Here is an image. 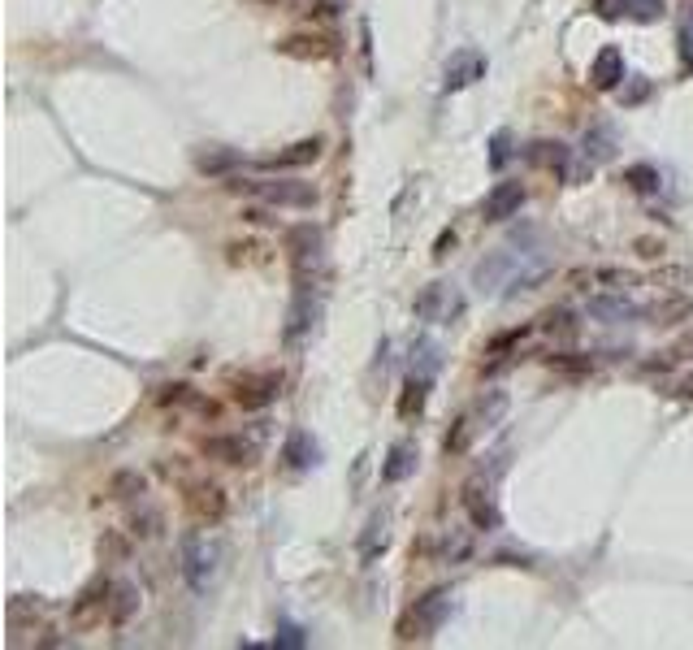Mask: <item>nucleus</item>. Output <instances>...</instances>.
Instances as JSON below:
<instances>
[{"label":"nucleus","mask_w":693,"mask_h":650,"mask_svg":"<svg viewBox=\"0 0 693 650\" xmlns=\"http://www.w3.org/2000/svg\"><path fill=\"white\" fill-rule=\"evenodd\" d=\"M546 278H551V256H546L542 247H520V239L499 247V252L486 256L473 269V282L481 286V291L503 295V299H512L520 291H533V286H542Z\"/></svg>","instance_id":"obj_1"},{"label":"nucleus","mask_w":693,"mask_h":650,"mask_svg":"<svg viewBox=\"0 0 693 650\" xmlns=\"http://www.w3.org/2000/svg\"><path fill=\"white\" fill-rule=\"evenodd\" d=\"M455 611V594L442 585V590H429L425 598H416V603L403 611V620L395 624V637L399 642H425V637H434L447 616Z\"/></svg>","instance_id":"obj_2"},{"label":"nucleus","mask_w":693,"mask_h":650,"mask_svg":"<svg viewBox=\"0 0 693 650\" xmlns=\"http://www.w3.org/2000/svg\"><path fill=\"white\" fill-rule=\"evenodd\" d=\"M221 542L217 538H204V533H191V538H182V577L195 594H204L208 585L217 581L221 572Z\"/></svg>","instance_id":"obj_3"},{"label":"nucleus","mask_w":693,"mask_h":650,"mask_svg":"<svg viewBox=\"0 0 693 650\" xmlns=\"http://www.w3.org/2000/svg\"><path fill=\"white\" fill-rule=\"evenodd\" d=\"M230 187L256 195L269 208H312L317 204V191L308 182H291V178H243V182H230Z\"/></svg>","instance_id":"obj_4"},{"label":"nucleus","mask_w":693,"mask_h":650,"mask_svg":"<svg viewBox=\"0 0 693 650\" xmlns=\"http://www.w3.org/2000/svg\"><path fill=\"white\" fill-rule=\"evenodd\" d=\"M464 308H468V299H464L460 286H451V282H429L425 291L416 295V317L429 321V325H451V321H460Z\"/></svg>","instance_id":"obj_5"},{"label":"nucleus","mask_w":693,"mask_h":650,"mask_svg":"<svg viewBox=\"0 0 693 650\" xmlns=\"http://www.w3.org/2000/svg\"><path fill=\"white\" fill-rule=\"evenodd\" d=\"M291 265H295V282L321 286V278H325V243H321L317 226L291 230Z\"/></svg>","instance_id":"obj_6"},{"label":"nucleus","mask_w":693,"mask_h":650,"mask_svg":"<svg viewBox=\"0 0 693 650\" xmlns=\"http://www.w3.org/2000/svg\"><path fill=\"white\" fill-rule=\"evenodd\" d=\"M460 503H464V512H468V520H473L477 529H486V533L499 529V503H494V481H490L486 473L464 481Z\"/></svg>","instance_id":"obj_7"},{"label":"nucleus","mask_w":693,"mask_h":650,"mask_svg":"<svg viewBox=\"0 0 693 650\" xmlns=\"http://www.w3.org/2000/svg\"><path fill=\"white\" fill-rule=\"evenodd\" d=\"M234 403L239 408H247V412H256V408H269L273 399L282 395V373H273V369H265V373H243V377H234Z\"/></svg>","instance_id":"obj_8"},{"label":"nucleus","mask_w":693,"mask_h":650,"mask_svg":"<svg viewBox=\"0 0 693 650\" xmlns=\"http://www.w3.org/2000/svg\"><path fill=\"white\" fill-rule=\"evenodd\" d=\"M230 512V494L217 486V481H204V486H191L187 490V516L195 520V525H204V529H213L221 525Z\"/></svg>","instance_id":"obj_9"},{"label":"nucleus","mask_w":693,"mask_h":650,"mask_svg":"<svg viewBox=\"0 0 693 650\" xmlns=\"http://www.w3.org/2000/svg\"><path fill=\"white\" fill-rule=\"evenodd\" d=\"M109 594H113V581L109 577L91 581L87 590L74 598V607H70V624H74V629H91V624L109 620Z\"/></svg>","instance_id":"obj_10"},{"label":"nucleus","mask_w":693,"mask_h":650,"mask_svg":"<svg viewBox=\"0 0 693 650\" xmlns=\"http://www.w3.org/2000/svg\"><path fill=\"white\" fill-rule=\"evenodd\" d=\"M204 455L217 464H230V468H247L260 460V447H256V438H243V434H213V438H204Z\"/></svg>","instance_id":"obj_11"},{"label":"nucleus","mask_w":693,"mask_h":650,"mask_svg":"<svg viewBox=\"0 0 693 650\" xmlns=\"http://www.w3.org/2000/svg\"><path fill=\"white\" fill-rule=\"evenodd\" d=\"M278 52L282 57H295V61H330L338 52V44L330 35H317V31H295V35L278 39Z\"/></svg>","instance_id":"obj_12"},{"label":"nucleus","mask_w":693,"mask_h":650,"mask_svg":"<svg viewBox=\"0 0 693 650\" xmlns=\"http://www.w3.org/2000/svg\"><path fill=\"white\" fill-rule=\"evenodd\" d=\"M585 317H594L603 325H629V321H642L646 308L633 304V299H624V291H616V295H594L590 304H585Z\"/></svg>","instance_id":"obj_13"},{"label":"nucleus","mask_w":693,"mask_h":650,"mask_svg":"<svg viewBox=\"0 0 693 650\" xmlns=\"http://www.w3.org/2000/svg\"><path fill=\"white\" fill-rule=\"evenodd\" d=\"M477 78H486V57H481L477 48H464V52H455V57L447 61V70H442V87L464 91V87H473Z\"/></svg>","instance_id":"obj_14"},{"label":"nucleus","mask_w":693,"mask_h":650,"mask_svg":"<svg viewBox=\"0 0 693 650\" xmlns=\"http://www.w3.org/2000/svg\"><path fill=\"white\" fill-rule=\"evenodd\" d=\"M525 161L538 165V169H551V174H564L572 178V148H564L559 139H538L525 148Z\"/></svg>","instance_id":"obj_15"},{"label":"nucleus","mask_w":693,"mask_h":650,"mask_svg":"<svg viewBox=\"0 0 693 650\" xmlns=\"http://www.w3.org/2000/svg\"><path fill=\"white\" fill-rule=\"evenodd\" d=\"M529 200V191L520 187V182H499L490 195H486V221H507V217H516L520 208H525Z\"/></svg>","instance_id":"obj_16"},{"label":"nucleus","mask_w":693,"mask_h":650,"mask_svg":"<svg viewBox=\"0 0 693 650\" xmlns=\"http://www.w3.org/2000/svg\"><path fill=\"white\" fill-rule=\"evenodd\" d=\"M317 286L308 282H295V304H291V317H286V338H299L312 330V317H317V304H312Z\"/></svg>","instance_id":"obj_17"},{"label":"nucleus","mask_w":693,"mask_h":650,"mask_svg":"<svg viewBox=\"0 0 693 650\" xmlns=\"http://www.w3.org/2000/svg\"><path fill=\"white\" fill-rule=\"evenodd\" d=\"M321 148H325L321 139H299V143H291V148H282L278 156H269L265 169H299V165H312V161H321Z\"/></svg>","instance_id":"obj_18"},{"label":"nucleus","mask_w":693,"mask_h":650,"mask_svg":"<svg viewBox=\"0 0 693 650\" xmlns=\"http://www.w3.org/2000/svg\"><path fill=\"white\" fill-rule=\"evenodd\" d=\"M620 78H624V57H620V48H603L594 57L590 65V83L598 91H611V87H620Z\"/></svg>","instance_id":"obj_19"},{"label":"nucleus","mask_w":693,"mask_h":650,"mask_svg":"<svg viewBox=\"0 0 693 650\" xmlns=\"http://www.w3.org/2000/svg\"><path fill=\"white\" fill-rule=\"evenodd\" d=\"M693 317V299L689 295H663L659 304L646 308V321L650 325H681Z\"/></svg>","instance_id":"obj_20"},{"label":"nucleus","mask_w":693,"mask_h":650,"mask_svg":"<svg viewBox=\"0 0 693 650\" xmlns=\"http://www.w3.org/2000/svg\"><path fill=\"white\" fill-rule=\"evenodd\" d=\"M135 611H139V590L130 581H113V594H109V624H130L135 620Z\"/></svg>","instance_id":"obj_21"},{"label":"nucleus","mask_w":693,"mask_h":650,"mask_svg":"<svg viewBox=\"0 0 693 650\" xmlns=\"http://www.w3.org/2000/svg\"><path fill=\"white\" fill-rule=\"evenodd\" d=\"M429 382H434V377H421V373L408 377V386H403V395H399V416H403V421H412V416L425 412V403H429Z\"/></svg>","instance_id":"obj_22"},{"label":"nucleus","mask_w":693,"mask_h":650,"mask_svg":"<svg viewBox=\"0 0 693 650\" xmlns=\"http://www.w3.org/2000/svg\"><path fill=\"white\" fill-rule=\"evenodd\" d=\"M5 616H9V629H13V633H22L26 624H35L39 616H44V598H31V594H18V598H9Z\"/></svg>","instance_id":"obj_23"},{"label":"nucleus","mask_w":693,"mask_h":650,"mask_svg":"<svg viewBox=\"0 0 693 650\" xmlns=\"http://www.w3.org/2000/svg\"><path fill=\"white\" fill-rule=\"evenodd\" d=\"M412 468H416V447H412V442H395L390 455H386V464H382V481L395 486V481H403Z\"/></svg>","instance_id":"obj_24"},{"label":"nucleus","mask_w":693,"mask_h":650,"mask_svg":"<svg viewBox=\"0 0 693 650\" xmlns=\"http://www.w3.org/2000/svg\"><path fill=\"white\" fill-rule=\"evenodd\" d=\"M130 533H135L139 542H152V538H161V529H165V516H161V507H135V516H130Z\"/></svg>","instance_id":"obj_25"},{"label":"nucleus","mask_w":693,"mask_h":650,"mask_svg":"<svg viewBox=\"0 0 693 650\" xmlns=\"http://www.w3.org/2000/svg\"><path fill=\"white\" fill-rule=\"evenodd\" d=\"M321 460V451H317V442H312L304 429H295L291 438H286V464L291 468H312Z\"/></svg>","instance_id":"obj_26"},{"label":"nucleus","mask_w":693,"mask_h":650,"mask_svg":"<svg viewBox=\"0 0 693 650\" xmlns=\"http://www.w3.org/2000/svg\"><path fill=\"white\" fill-rule=\"evenodd\" d=\"M148 490V477L139 473V468H122V473H113L109 477V499H139V494Z\"/></svg>","instance_id":"obj_27"},{"label":"nucleus","mask_w":693,"mask_h":650,"mask_svg":"<svg viewBox=\"0 0 693 650\" xmlns=\"http://www.w3.org/2000/svg\"><path fill=\"white\" fill-rule=\"evenodd\" d=\"M130 538H135V533H122V529H104L100 533V559L104 564H126L130 559Z\"/></svg>","instance_id":"obj_28"},{"label":"nucleus","mask_w":693,"mask_h":650,"mask_svg":"<svg viewBox=\"0 0 693 650\" xmlns=\"http://www.w3.org/2000/svg\"><path fill=\"white\" fill-rule=\"evenodd\" d=\"M585 156H590V161H611V156H616V130L611 126L585 130Z\"/></svg>","instance_id":"obj_29"},{"label":"nucleus","mask_w":693,"mask_h":650,"mask_svg":"<svg viewBox=\"0 0 693 650\" xmlns=\"http://www.w3.org/2000/svg\"><path fill=\"white\" fill-rule=\"evenodd\" d=\"M473 438H477V421L464 412L460 421L447 429V438H442V451H447V455H464L468 447H473Z\"/></svg>","instance_id":"obj_30"},{"label":"nucleus","mask_w":693,"mask_h":650,"mask_svg":"<svg viewBox=\"0 0 693 650\" xmlns=\"http://www.w3.org/2000/svg\"><path fill=\"white\" fill-rule=\"evenodd\" d=\"M473 555V538H468L464 529H451V533H442V542H438V564H460V559Z\"/></svg>","instance_id":"obj_31"},{"label":"nucleus","mask_w":693,"mask_h":650,"mask_svg":"<svg viewBox=\"0 0 693 650\" xmlns=\"http://www.w3.org/2000/svg\"><path fill=\"white\" fill-rule=\"evenodd\" d=\"M386 525H390V516L386 512H373V520H369V529H364V538H360V555L364 559H377V551H386Z\"/></svg>","instance_id":"obj_32"},{"label":"nucleus","mask_w":693,"mask_h":650,"mask_svg":"<svg viewBox=\"0 0 693 650\" xmlns=\"http://www.w3.org/2000/svg\"><path fill=\"white\" fill-rule=\"evenodd\" d=\"M438 364H442V347H438V343H429V338H416V343H412V373L434 377V373H438Z\"/></svg>","instance_id":"obj_33"},{"label":"nucleus","mask_w":693,"mask_h":650,"mask_svg":"<svg viewBox=\"0 0 693 650\" xmlns=\"http://www.w3.org/2000/svg\"><path fill=\"white\" fill-rule=\"evenodd\" d=\"M503 412H507V395H503V390H490L486 399H477V408L468 412V416H473V421H477V429H490V425L499 421Z\"/></svg>","instance_id":"obj_34"},{"label":"nucleus","mask_w":693,"mask_h":650,"mask_svg":"<svg viewBox=\"0 0 693 650\" xmlns=\"http://www.w3.org/2000/svg\"><path fill=\"white\" fill-rule=\"evenodd\" d=\"M624 182H629L637 195H655L663 187V178H659L655 165H629V169H624Z\"/></svg>","instance_id":"obj_35"},{"label":"nucleus","mask_w":693,"mask_h":650,"mask_svg":"<svg viewBox=\"0 0 693 650\" xmlns=\"http://www.w3.org/2000/svg\"><path fill=\"white\" fill-rule=\"evenodd\" d=\"M542 330H546V334H555V338H577L581 321L572 317V312L559 308V312H546V317H542Z\"/></svg>","instance_id":"obj_36"},{"label":"nucleus","mask_w":693,"mask_h":650,"mask_svg":"<svg viewBox=\"0 0 693 650\" xmlns=\"http://www.w3.org/2000/svg\"><path fill=\"white\" fill-rule=\"evenodd\" d=\"M156 403H161V408H187V403H195V390L187 382H169V386H161Z\"/></svg>","instance_id":"obj_37"},{"label":"nucleus","mask_w":693,"mask_h":650,"mask_svg":"<svg viewBox=\"0 0 693 650\" xmlns=\"http://www.w3.org/2000/svg\"><path fill=\"white\" fill-rule=\"evenodd\" d=\"M234 161H239L234 152H200L195 156V169H200V174H226Z\"/></svg>","instance_id":"obj_38"},{"label":"nucleus","mask_w":693,"mask_h":650,"mask_svg":"<svg viewBox=\"0 0 693 650\" xmlns=\"http://www.w3.org/2000/svg\"><path fill=\"white\" fill-rule=\"evenodd\" d=\"M551 369L568 373V377H581V373H594V360L590 356H551Z\"/></svg>","instance_id":"obj_39"},{"label":"nucleus","mask_w":693,"mask_h":650,"mask_svg":"<svg viewBox=\"0 0 693 650\" xmlns=\"http://www.w3.org/2000/svg\"><path fill=\"white\" fill-rule=\"evenodd\" d=\"M230 260H234V265H260V260H269V256H265V247H260V243H234Z\"/></svg>","instance_id":"obj_40"},{"label":"nucleus","mask_w":693,"mask_h":650,"mask_svg":"<svg viewBox=\"0 0 693 650\" xmlns=\"http://www.w3.org/2000/svg\"><path fill=\"white\" fill-rule=\"evenodd\" d=\"M507 161H512V135H507V130H499V135L490 139V165L503 169Z\"/></svg>","instance_id":"obj_41"},{"label":"nucleus","mask_w":693,"mask_h":650,"mask_svg":"<svg viewBox=\"0 0 693 650\" xmlns=\"http://www.w3.org/2000/svg\"><path fill=\"white\" fill-rule=\"evenodd\" d=\"M520 338H525V325H520V330H507V334H499V338H494V343H490V356H499V351H507L512 343H520Z\"/></svg>","instance_id":"obj_42"},{"label":"nucleus","mask_w":693,"mask_h":650,"mask_svg":"<svg viewBox=\"0 0 693 650\" xmlns=\"http://www.w3.org/2000/svg\"><path fill=\"white\" fill-rule=\"evenodd\" d=\"M308 637L304 629H295V624H282V633H278V646H304Z\"/></svg>","instance_id":"obj_43"},{"label":"nucleus","mask_w":693,"mask_h":650,"mask_svg":"<svg viewBox=\"0 0 693 650\" xmlns=\"http://www.w3.org/2000/svg\"><path fill=\"white\" fill-rule=\"evenodd\" d=\"M685 278H689L685 269H659L650 282H655V286H676V282H685Z\"/></svg>","instance_id":"obj_44"},{"label":"nucleus","mask_w":693,"mask_h":650,"mask_svg":"<svg viewBox=\"0 0 693 650\" xmlns=\"http://www.w3.org/2000/svg\"><path fill=\"white\" fill-rule=\"evenodd\" d=\"M637 256L655 260V256H663V243H655V239H637Z\"/></svg>","instance_id":"obj_45"},{"label":"nucleus","mask_w":693,"mask_h":650,"mask_svg":"<svg viewBox=\"0 0 693 650\" xmlns=\"http://www.w3.org/2000/svg\"><path fill=\"white\" fill-rule=\"evenodd\" d=\"M672 356H676V360H689V356H693V330H689V334L681 338V343L672 347Z\"/></svg>","instance_id":"obj_46"},{"label":"nucleus","mask_w":693,"mask_h":650,"mask_svg":"<svg viewBox=\"0 0 693 650\" xmlns=\"http://www.w3.org/2000/svg\"><path fill=\"white\" fill-rule=\"evenodd\" d=\"M624 5H629V0H598V13H603V18H616Z\"/></svg>","instance_id":"obj_47"},{"label":"nucleus","mask_w":693,"mask_h":650,"mask_svg":"<svg viewBox=\"0 0 693 650\" xmlns=\"http://www.w3.org/2000/svg\"><path fill=\"white\" fill-rule=\"evenodd\" d=\"M681 44H685V61L693 65V18L685 22V31H681Z\"/></svg>","instance_id":"obj_48"},{"label":"nucleus","mask_w":693,"mask_h":650,"mask_svg":"<svg viewBox=\"0 0 693 650\" xmlns=\"http://www.w3.org/2000/svg\"><path fill=\"white\" fill-rule=\"evenodd\" d=\"M451 243H455V234L447 230V234H442V239H438V247H434V256L442 260V256H447V247H451Z\"/></svg>","instance_id":"obj_49"},{"label":"nucleus","mask_w":693,"mask_h":650,"mask_svg":"<svg viewBox=\"0 0 693 650\" xmlns=\"http://www.w3.org/2000/svg\"><path fill=\"white\" fill-rule=\"evenodd\" d=\"M681 395H685V399H693V377H685V382H681Z\"/></svg>","instance_id":"obj_50"}]
</instances>
